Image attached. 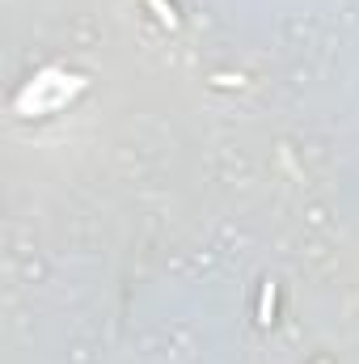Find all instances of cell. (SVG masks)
Returning <instances> with one entry per match:
<instances>
[{
    "mask_svg": "<svg viewBox=\"0 0 359 364\" xmlns=\"http://www.w3.org/2000/svg\"><path fill=\"white\" fill-rule=\"evenodd\" d=\"M270 318H275V284H263V301H258V322L263 326H270Z\"/></svg>",
    "mask_w": 359,
    "mask_h": 364,
    "instance_id": "2",
    "label": "cell"
},
{
    "mask_svg": "<svg viewBox=\"0 0 359 364\" xmlns=\"http://www.w3.org/2000/svg\"><path fill=\"white\" fill-rule=\"evenodd\" d=\"M148 9L157 13V21H161L165 30H178V13H174V4H170V0H148Z\"/></svg>",
    "mask_w": 359,
    "mask_h": 364,
    "instance_id": "1",
    "label": "cell"
}]
</instances>
